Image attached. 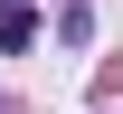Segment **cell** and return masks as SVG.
<instances>
[{
    "mask_svg": "<svg viewBox=\"0 0 123 114\" xmlns=\"http://www.w3.org/2000/svg\"><path fill=\"white\" fill-rule=\"evenodd\" d=\"M57 38H66V48H85V38H95V10H85V0H66V10H57Z\"/></svg>",
    "mask_w": 123,
    "mask_h": 114,
    "instance_id": "obj_1",
    "label": "cell"
},
{
    "mask_svg": "<svg viewBox=\"0 0 123 114\" xmlns=\"http://www.w3.org/2000/svg\"><path fill=\"white\" fill-rule=\"evenodd\" d=\"M29 38H38V10H10V19H0V48H10V57L29 48Z\"/></svg>",
    "mask_w": 123,
    "mask_h": 114,
    "instance_id": "obj_2",
    "label": "cell"
},
{
    "mask_svg": "<svg viewBox=\"0 0 123 114\" xmlns=\"http://www.w3.org/2000/svg\"><path fill=\"white\" fill-rule=\"evenodd\" d=\"M10 10H29V0H0V19H10Z\"/></svg>",
    "mask_w": 123,
    "mask_h": 114,
    "instance_id": "obj_3",
    "label": "cell"
}]
</instances>
